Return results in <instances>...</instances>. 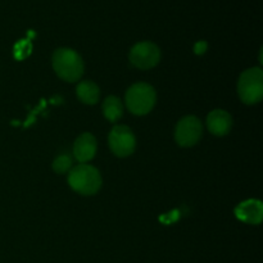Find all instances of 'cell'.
Segmentation results:
<instances>
[{"mask_svg":"<svg viewBox=\"0 0 263 263\" xmlns=\"http://www.w3.org/2000/svg\"><path fill=\"white\" fill-rule=\"evenodd\" d=\"M235 215L243 222L251 223V225H258L262 221L263 216L262 203L257 199L246 200V202L240 203L236 207Z\"/></svg>","mask_w":263,"mask_h":263,"instance_id":"30bf717a","label":"cell"},{"mask_svg":"<svg viewBox=\"0 0 263 263\" xmlns=\"http://www.w3.org/2000/svg\"><path fill=\"white\" fill-rule=\"evenodd\" d=\"M203 136V125L195 116H186L177 122L175 140L182 148H190L199 143Z\"/></svg>","mask_w":263,"mask_h":263,"instance_id":"8992f818","label":"cell"},{"mask_svg":"<svg viewBox=\"0 0 263 263\" xmlns=\"http://www.w3.org/2000/svg\"><path fill=\"white\" fill-rule=\"evenodd\" d=\"M108 144L115 156L126 158L135 152L136 138L130 127L125 125H117L110 130Z\"/></svg>","mask_w":263,"mask_h":263,"instance_id":"5b68a950","label":"cell"},{"mask_svg":"<svg viewBox=\"0 0 263 263\" xmlns=\"http://www.w3.org/2000/svg\"><path fill=\"white\" fill-rule=\"evenodd\" d=\"M130 63L139 69L154 68L161 61V50L151 41H141L131 48L128 54Z\"/></svg>","mask_w":263,"mask_h":263,"instance_id":"52a82bcc","label":"cell"},{"mask_svg":"<svg viewBox=\"0 0 263 263\" xmlns=\"http://www.w3.org/2000/svg\"><path fill=\"white\" fill-rule=\"evenodd\" d=\"M53 69L59 79L67 82H76L84 74V61L76 50L71 48L57 49L51 57Z\"/></svg>","mask_w":263,"mask_h":263,"instance_id":"6da1fadb","label":"cell"},{"mask_svg":"<svg viewBox=\"0 0 263 263\" xmlns=\"http://www.w3.org/2000/svg\"><path fill=\"white\" fill-rule=\"evenodd\" d=\"M76 95L84 104L94 105L99 102L100 89L91 80H84L77 85Z\"/></svg>","mask_w":263,"mask_h":263,"instance_id":"8fae6325","label":"cell"},{"mask_svg":"<svg viewBox=\"0 0 263 263\" xmlns=\"http://www.w3.org/2000/svg\"><path fill=\"white\" fill-rule=\"evenodd\" d=\"M98 151L97 139L92 134L84 133L74 140L73 157L80 163H87L95 157Z\"/></svg>","mask_w":263,"mask_h":263,"instance_id":"ba28073f","label":"cell"},{"mask_svg":"<svg viewBox=\"0 0 263 263\" xmlns=\"http://www.w3.org/2000/svg\"><path fill=\"white\" fill-rule=\"evenodd\" d=\"M239 98L246 104H257L263 98V71L259 67L248 68L238 80Z\"/></svg>","mask_w":263,"mask_h":263,"instance_id":"277c9868","label":"cell"},{"mask_svg":"<svg viewBox=\"0 0 263 263\" xmlns=\"http://www.w3.org/2000/svg\"><path fill=\"white\" fill-rule=\"evenodd\" d=\"M207 128L215 136L228 135L233 128V117L223 109H213L207 116Z\"/></svg>","mask_w":263,"mask_h":263,"instance_id":"9c48e42d","label":"cell"},{"mask_svg":"<svg viewBox=\"0 0 263 263\" xmlns=\"http://www.w3.org/2000/svg\"><path fill=\"white\" fill-rule=\"evenodd\" d=\"M72 167V157L68 153H62L55 157L53 161V170L55 174L63 175L71 170Z\"/></svg>","mask_w":263,"mask_h":263,"instance_id":"4fadbf2b","label":"cell"},{"mask_svg":"<svg viewBox=\"0 0 263 263\" xmlns=\"http://www.w3.org/2000/svg\"><path fill=\"white\" fill-rule=\"evenodd\" d=\"M103 115L109 122H116L123 115L122 102L117 97H108L103 102Z\"/></svg>","mask_w":263,"mask_h":263,"instance_id":"7c38bea8","label":"cell"},{"mask_svg":"<svg viewBox=\"0 0 263 263\" xmlns=\"http://www.w3.org/2000/svg\"><path fill=\"white\" fill-rule=\"evenodd\" d=\"M126 107L133 115L145 116L154 108L157 102V92L151 84L136 82L126 91Z\"/></svg>","mask_w":263,"mask_h":263,"instance_id":"3957f363","label":"cell"},{"mask_svg":"<svg viewBox=\"0 0 263 263\" xmlns=\"http://www.w3.org/2000/svg\"><path fill=\"white\" fill-rule=\"evenodd\" d=\"M103 184L99 170L87 163H80L68 172V185L81 195H94Z\"/></svg>","mask_w":263,"mask_h":263,"instance_id":"7a4b0ae2","label":"cell"}]
</instances>
